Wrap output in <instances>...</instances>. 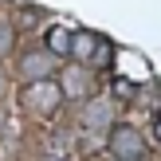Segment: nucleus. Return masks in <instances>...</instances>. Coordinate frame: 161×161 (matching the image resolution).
<instances>
[{"instance_id":"f257e3e1","label":"nucleus","mask_w":161,"mask_h":161,"mask_svg":"<svg viewBox=\"0 0 161 161\" xmlns=\"http://www.w3.org/2000/svg\"><path fill=\"white\" fill-rule=\"evenodd\" d=\"M16 71H20L24 83H47V79L55 75V55L47 51V47H31V51L20 55V63H16Z\"/></svg>"},{"instance_id":"f03ea898","label":"nucleus","mask_w":161,"mask_h":161,"mask_svg":"<svg viewBox=\"0 0 161 161\" xmlns=\"http://www.w3.org/2000/svg\"><path fill=\"white\" fill-rule=\"evenodd\" d=\"M59 91L63 98H94V91H98V83H94V71L91 67H63L59 71Z\"/></svg>"},{"instance_id":"7ed1b4c3","label":"nucleus","mask_w":161,"mask_h":161,"mask_svg":"<svg viewBox=\"0 0 161 161\" xmlns=\"http://www.w3.org/2000/svg\"><path fill=\"white\" fill-rule=\"evenodd\" d=\"M110 153L118 161H142L146 157V138L134 126H114L110 130Z\"/></svg>"},{"instance_id":"20e7f679","label":"nucleus","mask_w":161,"mask_h":161,"mask_svg":"<svg viewBox=\"0 0 161 161\" xmlns=\"http://www.w3.org/2000/svg\"><path fill=\"white\" fill-rule=\"evenodd\" d=\"M24 102H28V110L31 114H55L59 110V102H63V91H59V83H31L28 91H24Z\"/></svg>"},{"instance_id":"39448f33","label":"nucleus","mask_w":161,"mask_h":161,"mask_svg":"<svg viewBox=\"0 0 161 161\" xmlns=\"http://www.w3.org/2000/svg\"><path fill=\"white\" fill-rule=\"evenodd\" d=\"M114 102L110 98H98V94H94V98H86V106L79 110V122L86 126V130H114Z\"/></svg>"},{"instance_id":"423d86ee","label":"nucleus","mask_w":161,"mask_h":161,"mask_svg":"<svg viewBox=\"0 0 161 161\" xmlns=\"http://www.w3.org/2000/svg\"><path fill=\"white\" fill-rule=\"evenodd\" d=\"M106 43V39H98L94 31H71V55H75L83 67H91L94 55H98V47Z\"/></svg>"},{"instance_id":"0eeeda50","label":"nucleus","mask_w":161,"mask_h":161,"mask_svg":"<svg viewBox=\"0 0 161 161\" xmlns=\"http://www.w3.org/2000/svg\"><path fill=\"white\" fill-rule=\"evenodd\" d=\"M47 51H51L55 59L71 55V31L67 28H51V31H47Z\"/></svg>"},{"instance_id":"6e6552de","label":"nucleus","mask_w":161,"mask_h":161,"mask_svg":"<svg viewBox=\"0 0 161 161\" xmlns=\"http://www.w3.org/2000/svg\"><path fill=\"white\" fill-rule=\"evenodd\" d=\"M12 43H16V28H12L8 20H0V59L12 51Z\"/></svg>"},{"instance_id":"1a4fd4ad","label":"nucleus","mask_w":161,"mask_h":161,"mask_svg":"<svg viewBox=\"0 0 161 161\" xmlns=\"http://www.w3.org/2000/svg\"><path fill=\"white\" fill-rule=\"evenodd\" d=\"M4 86H8V75H4V71H0V94H4Z\"/></svg>"},{"instance_id":"9d476101","label":"nucleus","mask_w":161,"mask_h":161,"mask_svg":"<svg viewBox=\"0 0 161 161\" xmlns=\"http://www.w3.org/2000/svg\"><path fill=\"white\" fill-rule=\"evenodd\" d=\"M153 134H157V142H161V118H157V122H153Z\"/></svg>"}]
</instances>
